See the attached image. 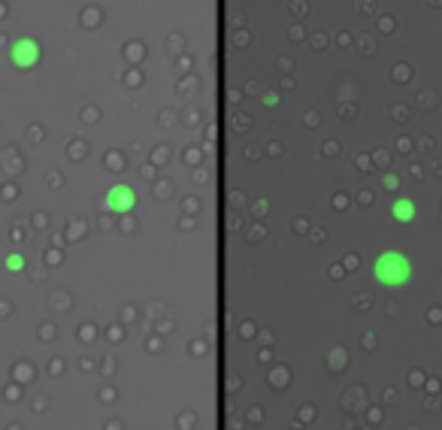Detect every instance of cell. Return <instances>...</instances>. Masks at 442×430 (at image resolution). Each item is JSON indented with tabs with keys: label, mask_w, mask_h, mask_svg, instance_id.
Instances as JSON below:
<instances>
[{
	"label": "cell",
	"mask_w": 442,
	"mask_h": 430,
	"mask_svg": "<svg viewBox=\"0 0 442 430\" xmlns=\"http://www.w3.org/2000/svg\"><path fill=\"white\" fill-rule=\"evenodd\" d=\"M373 276L382 288H403L412 279V261L403 252H382L373 264Z\"/></svg>",
	"instance_id": "6da1fadb"
},
{
	"label": "cell",
	"mask_w": 442,
	"mask_h": 430,
	"mask_svg": "<svg viewBox=\"0 0 442 430\" xmlns=\"http://www.w3.org/2000/svg\"><path fill=\"white\" fill-rule=\"evenodd\" d=\"M9 58H13V64L19 70H33V67L40 64L43 49H40V43L33 40V37H19L13 43V49H9Z\"/></svg>",
	"instance_id": "7a4b0ae2"
},
{
	"label": "cell",
	"mask_w": 442,
	"mask_h": 430,
	"mask_svg": "<svg viewBox=\"0 0 442 430\" xmlns=\"http://www.w3.org/2000/svg\"><path fill=\"white\" fill-rule=\"evenodd\" d=\"M137 206V194H134V188L130 185H112L110 191H106V197H103V209L106 212H115V215H125Z\"/></svg>",
	"instance_id": "3957f363"
},
{
	"label": "cell",
	"mask_w": 442,
	"mask_h": 430,
	"mask_svg": "<svg viewBox=\"0 0 442 430\" xmlns=\"http://www.w3.org/2000/svg\"><path fill=\"white\" fill-rule=\"evenodd\" d=\"M391 215L400 224H409V221H415V203L409 197H397V200L391 203Z\"/></svg>",
	"instance_id": "277c9868"
},
{
	"label": "cell",
	"mask_w": 442,
	"mask_h": 430,
	"mask_svg": "<svg viewBox=\"0 0 442 430\" xmlns=\"http://www.w3.org/2000/svg\"><path fill=\"white\" fill-rule=\"evenodd\" d=\"M6 267L9 270H21V267H25V258H21V255H9L6 258Z\"/></svg>",
	"instance_id": "5b68a950"
}]
</instances>
